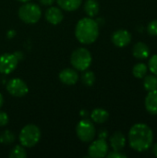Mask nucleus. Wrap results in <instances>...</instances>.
<instances>
[{
	"label": "nucleus",
	"instance_id": "nucleus-21",
	"mask_svg": "<svg viewBox=\"0 0 157 158\" xmlns=\"http://www.w3.org/2000/svg\"><path fill=\"white\" fill-rule=\"evenodd\" d=\"M15 134L10 131H4L3 132L0 133V143L2 144L7 145V144H11L15 142Z\"/></svg>",
	"mask_w": 157,
	"mask_h": 158
},
{
	"label": "nucleus",
	"instance_id": "nucleus-11",
	"mask_svg": "<svg viewBox=\"0 0 157 158\" xmlns=\"http://www.w3.org/2000/svg\"><path fill=\"white\" fill-rule=\"evenodd\" d=\"M59 80L67 85H73L79 80L78 72L72 69H65L59 73Z\"/></svg>",
	"mask_w": 157,
	"mask_h": 158
},
{
	"label": "nucleus",
	"instance_id": "nucleus-18",
	"mask_svg": "<svg viewBox=\"0 0 157 158\" xmlns=\"http://www.w3.org/2000/svg\"><path fill=\"white\" fill-rule=\"evenodd\" d=\"M84 11L90 17H95L99 12V4L96 0H87L84 4Z\"/></svg>",
	"mask_w": 157,
	"mask_h": 158
},
{
	"label": "nucleus",
	"instance_id": "nucleus-26",
	"mask_svg": "<svg viewBox=\"0 0 157 158\" xmlns=\"http://www.w3.org/2000/svg\"><path fill=\"white\" fill-rule=\"evenodd\" d=\"M106 156L109 158H126L127 156L122 154L120 151H112L111 153L107 154Z\"/></svg>",
	"mask_w": 157,
	"mask_h": 158
},
{
	"label": "nucleus",
	"instance_id": "nucleus-24",
	"mask_svg": "<svg viewBox=\"0 0 157 158\" xmlns=\"http://www.w3.org/2000/svg\"><path fill=\"white\" fill-rule=\"evenodd\" d=\"M148 68L154 75L157 76V55H154L150 58L148 62Z\"/></svg>",
	"mask_w": 157,
	"mask_h": 158
},
{
	"label": "nucleus",
	"instance_id": "nucleus-29",
	"mask_svg": "<svg viewBox=\"0 0 157 158\" xmlns=\"http://www.w3.org/2000/svg\"><path fill=\"white\" fill-rule=\"evenodd\" d=\"M55 0H40V3L43 6H51L53 5Z\"/></svg>",
	"mask_w": 157,
	"mask_h": 158
},
{
	"label": "nucleus",
	"instance_id": "nucleus-8",
	"mask_svg": "<svg viewBox=\"0 0 157 158\" xmlns=\"http://www.w3.org/2000/svg\"><path fill=\"white\" fill-rule=\"evenodd\" d=\"M6 90L11 95L16 97H22L29 92L27 84L20 79H11L6 83Z\"/></svg>",
	"mask_w": 157,
	"mask_h": 158
},
{
	"label": "nucleus",
	"instance_id": "nucleus-20",
	"mask_svg": "<svg viewBox=\"0 0 157 158\" xmlns=\"http://www.w3.org/2000/svg\"><path fill=\"white\" fill-rule=\"evenodd\" d=\"M148 70V67L144 63H138L136 64L133 69H132V73L135 78L138 79H143L145 77L146 73Z\"/></svg>",
	"mask_w": 157,
	"mask_h": 158
},
{
	"label": "nucleus",
	"instance_id": "nucleus-31",
	"mask_svg": "<svg viewBox=\"0 0 157 158\" xmlns=\"http://www.w3.org/2000/svg\"><path fill=\"white\" fill-rule=\"evenodd\" d=\"M3 103H4V99H3V95L0 94V107L2 106V105H3Z\"/></svg>",
	"mask_w": 157,
	"mask_h": 158
},
{
	"label": "nucleus",
	"instance_id": "nucleus-5",
	"mask_svg": "<svg viewBox=\"0 0 157 158\" xmlns=\"http://www.w3.org/2000/svg\"><path fill=\"white\" fill-rule=\"evenodd\" d=\"M72 66L77 70H86L92 64V55L86 48L76 49L70 57Z\"/></svg>",
	"mask_w": 157,
	"mask_h": 158
},
{
	"label": "nucleus",
	"instance_id": "nucleus-32",
	"mask_svg": "<svg viewBox=\"0 0 157 158\" xmlns=\"http://www.w3.org/2000/svg\"><path fill=\"white\" fill-rule=\"evenodd\" d=\"M18 1L22 2V3H26V2H29V1H31V0H18Z\"/></svg>",
	"mask_w": 157,
	"mask_h": 158
},
{
	"label": "nucleus",
	"instance_id": "nucleus-15",
	"mask_svg": "<svg viewBox=\"0 0 157 158\" xmlns=\"http://www.w3.org/2000/svg\"><path fill=\"white\" fill-rule=\"evenodd\" d=\"M144 103L145 108L150 114L157 115V90L148 93Z\"/></svg>",
	"mask_w": 157,
	"mask_h": 158
},
{
	"label": "nucleus",
	"instance_id": "nucleus-30",
	"mask_svg": "<svg viewBox=\"0 0 157 158\" xmlns=\"http://www.w3.org/2000/svg\"><path fill=\"white\" fill-rule=\"evenodd\" d=\"M153 154H154L155 156H157V143H155L154 146H153Z\"/></svg>",
	"mask_w": 157,
	"mask_h": 158
},
{
	"label": "nucleus",
	"instance_id": "nucleus-25",
	"mask_svg": "<svg viewBox=\"0 0 157 158\" xmlns=\"http://www.w3.org/2000/svg\"><path fill=\"white\" fill-rule=\"evenodd\" d=\"M147 31L152 36H157V19L151 21L147 26Z\"/></svg>",
	"mask_w": 157,
	"mask_h": 158
},
{
	"label": "nucleus",
	"instance_id": "nucleus-19",
	"mask_svg": "<svg viewBox=\"0 0 157 158\" xmlns=\"http://www.w3.org/2000/svg\"><path fill=\"white\" fill-rule=\"evenodd\" d=\"M143 87L147 92L157 90V76L148 75V76L144 77Z\"/></svg>",
	"mask_w": 157,
	"mask_h": 158
},
{
	"label": "nucleus",
	"instance_id": "nucleus-9",
	"mask_svg": "<svg viewBox=\"0 0 157 158\" xmlns=\"http://www.w3.org/2000/svg\"><path fill=\"white\" fill-rule=\"evenodd\" d=\"M88 154L90 157L101 158L106 156L108 154V144L104 139H98L94 141L88 149Z\"/></svg>",
	"mask_w": 157,
	"mask_h": 158
},
{
	"label": "nucleus",
	"instance_id": "nucleus-10",
	"mask_svg": "<svg viewBox=\"0 0 157 158\" xmlns=\"http://www.w3.org/2000/svg\"><path fill=\"white\" fill-rule=\"evenodd\" d=\"M113 44L118 47H125L131 41V34L127 30H118L112 34Z\"/></svg>",
	"mask_w": 157,
	"mask_h": 158
},
{
	"label": "nucleus",
	"instance_id": "nucleus-3",
	"mask_svg": "<svg viewBox=\"0 0 157 158\" xmlns=\"http://www.w3.org/2000/svg\"><path fill=\"white\" fill-rule=\"evenodd\" d=\"M41 138V131L40 129L33 125L29 124L26 125L19 133V139L22 146L24 147H32L38 143Z\"/></svg>",
	"mask_w": 157,
	"mask_h": 158
},
{
	"label": "nucleus",
	"instance_id": "nucleus-2",
	"mask_svg": "<svg viewBox=\"0 0 157 158\" xmlns=\"http://www.w3.org/2000/svg\"><path fill=\"white\" fill-rule=\"evenodd\" d=\"M76 38L83 44L93 43L99 35V25L91 18H83L76 25Z\"/></svg>",
	"mask_w": 157,
	"mask_h": 158
},
{
	"label": "nucleus",
	"instance_id": "nucleus-1",
	"mask_svg": "<svg viewBox=\"0 0 157 158\" xmlns=\"http://www.w3.org/2000/svg\"><path fill=\"white\" fill-rule=\"evenodd\" d=\"M130 146L137 152H144L151 148L154 142L152 129L143 123H137L129 131Z\"/></svg>",
	"mask_w": 157,
	"mask_h": 158
},
{
	"label": "nucleus",
	"instance_id": "nucleus-4",
	"mask_svg": "<svg viewBox=\"0 0 157 158\" xmlns=\"http://www.w3.org/2000/svg\"><path fill=\"white\" fill-rule=\"evenodd\" d=\"M42 16L41 8L34 3L26 2L19 9V17L25 23L33 24L36 23Z\"/></svg>",
	"mask_w": 157,
	"mask_h": 158
},
{
	"label": "nucleus",
	"instance_id": "nucleus-16",
	"mask_svg": "<svg viewBox=\"0 0 157 158\" xmlns=\"http://www.w3.org/2000/svg\"><path fill=\"white\" fill-rule=\"evenodd\" d=\"M81 1L82 0H56V3L63 10L74 11L81 6Z\"/></svg>",
	"mask_w": 157,
	"mask_h": 158
},
{
	"label": "nucleus",
	"instance_id": "nucleus-13",
	"mask_svg": "<svg viewBox=\"0 0 157 158\" xmlns=\"http://www.w3.org/2000/svg\"><path fill=\"white\" fill-rule=\"evenodd\" d=\"M110 145L114 151H121L126 145V137L120 132L117 131L110 137Z\"/></svg>",
	"mask_w": 157,
	"mask_h": 158
},
{
	"label": "nucleus",
	"instance_id": "nucleus-6",
	"mask_svg": "<svg viewBox=\"0 0 157 158\" xmlns=\"http://www.w3.org/2000/svg\"><path fill=\"white\" fill-rule=\"evenodd\" d=\"M76 133L81 141L84 143H90L93 140L96 131L92 121L88 119H82L76 127Z\"/></svg>",
	"mask_w": 157,
	"mask_h": 158
},
{
	"label": "nucleus",
	"instance_id": "nucleus-7",
	"mask_svg": "<svg viewBox=\"0 0 157 158\" xmlns=\"http://www.w3.org/2000/svg\"><path fill=\"white\" fill-rule=\"evenodd\" d=\"M18 57L15 54L5 53L0 56V73L9 74L18 66Z\"/></svg>",
	"mask_w": 157,
	"mask_h": 158
},
{
	"label": "nucleus",
	"instance_id": "nucleus-27",
	"mask_svg": "<svg viewBox=\"0 0 157 158\" xmlns=\"http://www.w3.org/2000/svg\"><path fill=\"white\" fill-rule=\"evenodd\" d=\"M8 123V116L5 112H0V127H4Z\"/></svg>",
	"mask_w": 157,
	"mask_h": 158
},
{
	"label": "nucleus",
	"instance_id": "nucleus-22",
	"mask_svg": "<svg viewBox=\"0 0 157 158\" xmlns=\"http://www.w3.org/2000/svg\"><path fill=\"white\" fill-rule=\"evenodd\" d=\"M26 156H27V153L25 149L20 145H16L9 154L10 158H25Z\"/></svg>",
	"mask_w": 157,
	"mask_h": 158
},
{
	"label": "nucleus",
	"instance_id": "nucleus-17",
	"mask_svg": "<svg viewBox=\"0 0 157 158\" xmlns=\"http://www.w3.org/2000/svg\"><path fill=\"white\" fill-rule=\"evenodd\" d=\"M109 118V113L103 108H96L91 114V118L95 123H105Z\"/></svg>",
	"mask_w": 157,
	"mask_h": 158
},
{
	"label": "nucleus",
	"instance_id": "nucleus-28",
	"mask_svg": "<svg viewBox=\"0 0 157 158\" xmlns=\"http://www.w3.org/2000/svg\"><path fill=\"white\" fill-rule=\"evenodd\" d=\"M107 136H108V132H107L106 130H101V131H99V138H100V139L105 140V139L107 138Z\"/></svg>",
	"mask_w": 157,
	"mask_h": 158
},
{
	"label": "nucleus",
	"instance_id": "nucleus-14",
	"mask_svg": "<svg viewBox=\"0 0 157 158\" xmlns=\"http://www.w3.org/2000/svg\"><path fill=\"white\" fill-rule=\"evenodd\" d=\"M150 48L149 46L143 43V42H139L137 44H134L133 49H132V54L134 56V57L138 58V59H145L150 56Z\"/></svg>",
	"mask_w": 157,
	"mask_h": 158
},
{
	"label": "nucleus",
	"instance_id": "nucleus-12",
	"mask_svg": "<svg viewBox=\"0 0 157 158\" xmlns=\"http://www.w3.org/2000/svg\"><path fill=\"white\" fill-rule=\"evenodd\" d=\"M45 18L47 19V21L53 25H56L58 23H60L63 19V13L60 10V8L56 7V6H52L49 7L46 12H45Z\"/></svg>",
	"mask_w": 157,
	"mask_h": 158
},
{
	"label": "nucleus",
	"instance_id": "nucleus-23",
	"mask_svg": "<svg viewBox=\"0 0 157 158\" xmlns=\"http://www.w3.org/2000/svg\"><path fill=\"white\" fill-rule=\"evenodd\" d=\"M81 81L86 86H93L95 82V75L93 71H86L81 76Z\"/></svg>",
	"mask_w": 157,
	"mask_h": 158
}]
</instances>
